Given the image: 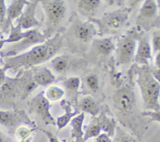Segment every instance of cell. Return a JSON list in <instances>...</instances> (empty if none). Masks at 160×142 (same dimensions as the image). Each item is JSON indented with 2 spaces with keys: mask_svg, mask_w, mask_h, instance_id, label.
Returning a JSON list of instances; mask_svg holds the SVG:
<instances>
[{
  "mask_svg": "<svg viewBox=\"0 0 160 142\" xmlns=\"http://www.w3.org/2000/svg\"><path fill=\"white\" fill-rule=\"evenodd\" d=\"M131 8H123L112 12H106L100 18L90 19L96 26L98 35H113L121 31L129 18Z\"/></svg>",
  "mask_w": 160,
  "mask_h": 142,
  "instance_id": "cell-3",
  "label": "cell"
},
{
  "mask_svg": "<svg viewBox=\"0 0 160 142\" xmlns=\"http://www.w3.org/2000/svg\"><path fill=\"white\" fill-rule=\"evenodd\" d=\"M23 35H24V31H23L20 26H18L17 24L16 26H13L12 24L9 37L6 39H4L5 43H17L23 38Z\"/></svg>",
  "mask_w": 160,
  "mask_h": 142,
  "instance_id": "cell-26",
  "label": "cell"
},
{
  "mask_svg": "<svg viewBox=\"0 0 160 142\" xmlns=\"http://www.w3.org/2000/svg\"><path fill=\"white\" fill-rule=\"evenodd\" d=\"M92 47L102 56H109L116 49V43L112 37H101L92 40Z\"/></svg>",
  "mask_w": 160,
  "mask_h": 142,
  "instance_id": "cell-14",
  "label": "cell"
},
{
  "mask_svg": "<svg viewBox=\"0 0 160 142\" xmlns=\"http://www.w3.org/2000/svg\"><path fill=\"white\" fill-rule=\"evenodd\" d=\"M112 142H135V140L129 134L118 128V130H117V136H116L114 140H112Z\"/></svg>",
  "mask_w": 160,
  "mask_h": 142,
  "instance_id": "cell-30",
  "label": "cell"
},
{
  "mask_svg": "<svg viewBox=\"0 0 160 142\" xmlns=\"http://www.w3.org/2000/svg\"><path fill=\"white\" fill-rule=\"evenodd\" d=\"M113 104L121 115H127L132 112L135 104V96L131 76L126 84L120 86L116 91L113 95Z\"/></svg>",
  "mask_w": 160,
  "mask_h": 142,
  "instance_id": "cell-6",
  "label": "cell"
},
{
  "mask_svg": "<svg viewBox=\"0 0 160 142\" xmlns=\"http://www.w3.org/2000/svg\"><path fill=\"white\" fill-rule=\"evenodd\" d=\"M102 132L101 126H100L99 122H98V116L92 117V120H91L90 123L88 124V126L86 128L85 131H84V139L85 141H87L88 140L91 138H93V137H97Z\"/></svg>",
  "mask_w": 160,
  "mask_h": 142,
  "instance_id": "cell-23",
  "label": "cell"
},
{
  "mask_svg": "<svg viewBox=\"0 0 160 142\" xmlns=\"http://www.w3.org/2000/svg\"><path fill=\"white\" fill-rule=\"evenodd\" d=\"M156 5H157V9L158 11H159V14L160 15V0L156 1Z\"/></svg>",
  "mask_w": 160,
  "mask_h": 142,
  "instance_id": "cell-39",
  "label": "cell"
},
{
  "mask_svg": "<svg viewBox=\"0 0 160 142\" xmlns=\"http://www.w3.org/2000/svg\"><path fill=\"white\" fill-rule=\"evenodd\" d=\"M134 72L137 76L136 82L140 88L145 109L150 111L159 110L160 84L153 76L149 65H135Z\"/></svg>",
  "mask_w": 160,
  "mask_h": 142,
  "instance_id": "cell-2",
  "label": "cell"
},
{
  "mask_svg": "<svg viewBox=\"0 0 160 142\" xmlns=\"http://www.w3.org/2000/svg\"><path fill=\"white\" fill-rule=\"evenodd\" d=\"M85 119V113L81 112L75 115L70 121L71 124V136L73 138L79 139L84 137V131L83 130V123Z\"/></svg>",
  "mask_w": 160,
  "mask_h": 142,
  "instance_id": "cell-21",
  "label": "cell"
},
{
  "mask_svg": "<svg viewBox=\"0 0 160 142\" xmlns=\"http://www.w3.org/2000/svg\"><path fill=\"white\" fill-rule=\"evenodd\" d=\"M45 96L49 101H56L61 99L65 95V91L62 87L57 85H50L45 92Z\"/></svg>",
  "mask_w": 160,
  "mask_h": 142,
  "instance_id": "cell-24",
  "label": "cell"
},
{
  "mask_svg": "<svg viewBox=\"0 0 160 142\" xmlns=\"http://www.w3.org/2000/svg\"><path fill=\"white\" fill-rule=\"evenodd\" d=\"M63 35L57 33L42 44L33 46L29 51H23L17 56L5 58L4 63L9 70L29 68L40 65L52 59L61 48Z\"/></svg>",
  "mask_w": 160,
  "mask_h": 142,
  "instance_id": "cell-1",
  "label": "cell"
},
{
  "mask_svg": "<svg viewBox=\"0 0 160 142\" xmlns=\"http://www.w3.org/2000/svg\"><path fill=\"white\" fill-rule=\"evenodd\" d=\"M100 5V0H80L78 1V9L81 15L88 17V20H90L94 18V16L98 12Z\"/></svg>",
  "mask_w": 160,
  "mask_h": 142,
  "instance_id": "cell-16",
  "label": "cell"
},
{
  "mask_svg": "<svg viewBox=\"0 0 160 142\" xmlns=\"http://www.w3.org/2000/svg\"><path fill=\"white\" fill-rule=\"evenodd\" d=\"M60 105L64 110V113L60 116H58L56 119V124L59 130L65 127L71 121L72 119L78 114L76 106L67 100L62 99L61 101Z\"/></svg>",
  "mask_w": 160,
  "mask_h": 142,
  "instance_id": "cell-13",
  "label": "cell"
},
{
  "mask_svg": "<svg viewBox=\"0 0 160 142\" xmlns=\"http://www.w3.org/2000/svg\"><path fill=\"white\" fill-rule=\"evenodd\" d=\"M98 122L101 126L102 131L106 133L111 137H113L117 130V125L116 122L112 117L109 116L106 112H102L98 116Z\"/></svg>",
  "mask_w": 160,
  "mask_h": 142,
  "instance_id": "cell-20",
  "label": "cell"
},
{
  "mask_svg": "<svg viewBox=\"0 0 160 142\" xmlns=\"http://www.w3.org/2000/svg\"><path fill=\"white\" fill-rule=\"evenodd\" d=\"M139 34L138 29L132 28L118 40L116 45V65H128L134 59Z\"/></svg>",
  "mask_w": 160,
  "mask_h": 142,
  "instance_id": "cell-4",
  "label": "cell"
},
{
  "mask_svg": "<svg viewBox=\"0 0 160 142\" xmlns=\"http://www.w3.org/2000/svg\"><path fill=\"white\" fill-rule=\"evenodd\" d=\"M71 31L75 38L82 43H88L92 41L93 37L98 34L96 26L90 20L81 21V20L77 19L73 22Z\"/></svg>",
  "mask_w": 160,
  "mask_h": 142,
  "instance_id": "cell-10",
  "label": "cell"
},
{
  "mask_svg": "<svg viewBox=\"0 0 160 142\" xmlns=\"http://www.w3.org/2000/svg\"><path fill=\"white\" fill-rule=\"evenodd\" d=\"M152 47L153 51L156 53L160 51V32L159 31H156L153 33Z\"/></svg>",
  "mask_w": 160,
  "mask_h": 142,
  "instance_id": "cell-32",
  "label": "cell"
},
{
  "mask_svg": "<svg viewBox=\"0 0 160 142\" xmlns=\"http://www.w3.org/2000/svg\"><path fill=\"white\" fill-rule=\"evenodd\" d=\"M38 1H29L25 6L21 16L17 19V24L20 27L22 30L34 29L40 24V21L36 18V8Z\"/></svg>",
  "mask_w": 160,
  "mask_h": 142,
  "instance_id": "cell-11",
  "label": "cell"
},
{
  "mask_svg": "<svg viewBox=\"0 0 160 142\" xmlns=\"http://www.w3.org/2000/svg\"><path fill=\"white\" fill-rule=\"evenodd\" d=\"M138 48L134 55V61L138 66H148L152 59V47L147 35L140 34L138 38Z\"/></svg>",
  "mask_w": 160,
  "mask_h": 142,
  "instance_id": "cell-12",
  "label": "cell"
},
{
  "mask_svg": "<svg viewBox=\"0 0 160 142\" xmlns=\"http://www.w3.org/2000/svg\"><path fill=\"white\" fill-rule=\"evenodd\" d=\"M84 84L90 93H96L99 89V81L98 76L94 73H89L84 77Z\"/></svg>",
  "mask_w": 160,
  "mask_h": 142,
  "instance_id": "cell-27",
  "label": "cell"
},
{
  "mask_svg": "<svg viewBox=\"0 0 160 142\" xmlns=\"http://www.w3.org/2000/svg\"><path fill=\"white\" fill-rule=\"evenodd\" d=\"M79 108L83 112H87L92 115V117L98 116L100 112L98 105L91 95H85L79 101Z\"/></svg>",
  "mask_w": 160,
  "mask_h": 142,
  "instance_id": "cell-19",
  "label": "cell"
},
{
  "mask_svg": "<svg viewBox=\"0 0 160 142\" xmlns=\"http://www.w3.org/2000/svg\"><path fill=\"white\" fill-rule=\"evenodd\" d=\"M9 70L7 66H4L3 67H0V85L3 84L6 80V72Z\"/></svg>",
  "mask_w": 160,
  "mask_h": 142,
  "instance_id": "cell-35",
  "label": "cell"
},
{
  "mask_svg": "<svg viewBox=\"0 0 160 142\" xmlns=\"http://www.w3.org/2000/svg\"><path fill=\"white\" fill-rule=\"evenodd\" d=\"M142 115L144 116H148L151 118L152 120L153 121H157L160 123V109L159 110L156 111H150V110H145V112H142Z\"/></svg>",
  "mask_w": 160,
  "mask_h": 142,
  "instance_id": "cell-31",
  "label": "cell"
},
{
  "mask_svg": "<svg viewBox=\"0 0 160 142\" xmlns=\"http://www.w3.org/2000/svg\"><path fill=\"white\" fill-rule=\"evenodd\" d=\"M95 142H112V139L106 133H101L98 137H95Z\"/></svg>",
  "mask_w": 160,
  "mask_h": 142,
  "instance_id": "cell-33",
  "label": "cell"
},
{
  "mask_svg": "<svg viewBox=\"0 0 160 142\" xmlns=\"http://www.w3.org/2000/svg\"><path fill=\"white\" fill-rule=\"evenodd\" d=\"M0 124L10 130H15L22 124H32L31 120L23 111L0 109Z\"/></svg>",
  "mask_w": 160,
  "mask_h": 142,
  "instance_id": "cell-9",
  "label": "cell"
},
{
  "mask_svg": "<svg viewBox=\"0 0 160 142\" xmlns=\"http://www.w3.org/2000/svg\"><path fill=\"white\" fill-rule=\"evenodd\" d=\"M45 13V29L44 35L49 38L52 35L55 28L62 22L65 17L66 5L60 0H42L40 2Z\"/></svg>",
  "mask_w": 160,
  "mask_h": 142,
  "instance_id": "cell-5",
  "label": "cell"
},
{
  "mask_svg": "<svg viewBox=\"0 0 160 142\" xmlns=\"http://www.w3.org/2000/svg\"><path fill=\"white\" fill-rule=\"evenodd\" d=\"M7 8L6 6V2L4 0H0V28L7 29Z\"/></svg>",
  "mask_w": 160,
  "mask_h": 142,
  "instance_id": "cell-28",
  "label": "cell"
},
{
  "mask_svg": "<svg viewBox=\"0 0 160 142\" xmlns=\"http://www.w3.org/2000/svg\"><path fill=\"white\" fill-rule=\"evenodd\" d=\"M0 142H6V139H5V137H3L1 133H0Z\"/></svg>",
  "mask_w": 160,
  "mask_h": 142,
  "instance_id": "cell-40",
  "label": "cell"
},
{
  "mask_svg": "<svg viewBox=\"0 0 160 142\" xmlns=\"http://www.w3.org/2000/svg\"><path fill=\"white\" fill-rule=\"evenodd\" d=\"M33 80L38 86H47L56 81V76L49 69L42 67L32 74Z\"/></svg>",
  "mask_w": 160,
  "mask_h": 142,
  "instance_id": "cell-18",
  "label": "cell"
},
{
  "mask_svg": "<svg viewBox=\"0 0 160 142\" xmlns=\"http://www.w3.org/2000/svg\"><path fill=\"white\" fill-rule=\"evenodd\" d=\"M31 133L32 130L28 128L26 126H20L17 127L15 130L16 136L17 138L20 139V140H25L31 137Z\"/></svg>",
  "mask_w": 160,
  "mask_h": 142,
  "instance_id": "cell-29",
  "label": "cell"
},
{
  "mask_svg": "<svg viewBox=\"0 0 160 142\" xmlns=\"http://www.w3.org/2000/svg\"><path fill=\"white\" fill-rule=\"evenodd\" d=\"M73 142H87V141H85V140H84V139H83V137H82V138L75 139V140H73Z\"/></svg>",
  "mask_w": 160,
  "mask_h": 142,
  "instance_id": "cell-38",
  "label": "cell"
},
{
  "mask_svg": "<svg viewBox=\"0 0 160 142\" xmlns=\"http://www.w3.org/2000/svg\"><path fill=\"white\" fill-rule=\"evenodd\" d=\"M53 70L58 73H62L69 66V60L66 56H59L53 58L51 62Z\"/></svg>",
  "mask_w": 160,
  "mask_h": 142,
  "instance_id": "cell-25",
  "label": "cell"
},
{
  "mask_svg": "<svg viewBox=\"0 0 160 142\" xmlns=\"http://www.w3.org/2000/svg\"><path fill=\"white\" fill-rule=\"evenodd\" d=\"M51 104L45 98L44 91L40 92L30 101L29 108L32 112L38 115L45 124H56L54 118L50 112Z\"/></svg>",
  "mask_w": 160,
  "mask_h": 142,
  "instance_id": "cell-8",
  "label": "cell"
},
{
  "mask_svg": "<svg viewBox=\"0 0 160 142\" xmlns=\"http://www.w3.org/2000/svg\"><path fill=\"white\" fill-rule=\"evenodd\" d=\"M29 1L26 0H15L11 2L10 6L7 9V25L8 27L9 25L12 24V21L21 16L25 6L28 4Z\"/></svg>",
  "mask_w": 160,
  "mask_h": 142,
  "instance_id": "cell-17",
  "label": "cell"
},
{
  "mask_svg": "<svg viewBox=\"0 0 160 142\" xmlns=\"http://www.w3.org/2000/svg\"><path fill=\"white\" fill-rule=\"evenodd\" d=\"M157 12L158 9L156 2L153 0H146L144 2L139 12L138 17V23L139 25H142L146 20L155 18L157 15Z\"/></svg>",
  "mask_w": 160,
  "mask_h": 142,
  "instance_id": "cell-15",
  "label": "cell"
},
{
  "mask_svg": "<svg viewBox=\"0 0 160 142\" xmlns=\"http://www.w3.org/2000/svg\"><path fill=\"white\" fill-rule=\"evenodd\" d=\"M46 40V37L41 33L38 28L24 31L23 38L17 43H14L9 50H6V51L2 53V56L5 58L17 56L29 47L43 43Z\"/></svg>",
  "mask_w": 160,
  "mask_h": 142,
  "instance_id": "cell-7",
  "label": "cell"
},
{
  "mask_svg": "<svg viewBox=\"0 0 160 142\" xmlns=\"http://www.w3.org/2000/svg\"><path fill=\"white\" fill-rule=\"evenodd\" d=\"M62 85L66 87L72 97L78 99V93L81 87V79L78 76H70L61 81Z\"/></svg>",
  "mask_w": 160,
  "mask_h": 142,
  "instance_id": "cell-22",
  "label": "cell"
},
{
  "mask_svg": "<svg viewBox=\"0 0 160 142\" xmlns=\"http://www.w3.org/2000/svg\"><path fill=\"white\" fill-rule=\"evenodd\" d=\"M155 64L156 69H160V51L156 52V59H155Z\"/></svg>",
  "mask_w": 160,
  "mask_h": 142,
  "instance_id": "cell-36",
  "label": "cell"
},
{
  "mask_svg": "<svg viewBox=\"0 0 160 142\" xmlns=\"http://www.w3.org/2000/svg\"><path fill=\"white\" fill-rule=\"evenodd\" d=\"M31 140H32V137H29V138H28V139H25V140H20V142H31Z\"/></svg>",
  "mask_w": 160,
  "mask_h": 142,
  "instance_id": "cell-37",
  "label": "cell"
},
{
  "mask_svg": "<svg viewBox=\"0 0 160 142\" xmlns=\"http://www.w3.org/2000/svg\"><path fill=\"white\" fill-rule=\"evenodd\" d=\"M41 131L43 132L44 134L46 135V137H48V141L49 142H62L60 140H59V138H58L55 134H53L52 133L50 132V131L45 130H41Z\"/></svg>",
  "mask_w": 160,
  "mask_h": 142,
  "instance_id": "cell-34",
  "label": "cell"
}]
</instances>
